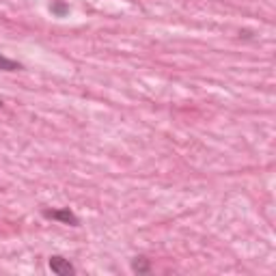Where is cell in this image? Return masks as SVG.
Listing matches in <instances>:
<instances>
[{
  "instance_id": "obj_6",
  "label": "cell",
  "mask_w": 276,
  "mask_h": 276,
  "mask_svg": "<svg viewBox=\"0 0 276 276\" xmlns=\"http://www.w3.org/2000/svg\"><path fill=\"white\" fill-rule=\"evenodd\" d=\"M0 106H3V99H0Z\"/></svg>"
},
{
  "instance_id": "obj_3",
  "label": "cell",
  "mask_w": 276,
  "mask_h": 276,
  "mask_svg": "<svg viewBox=\"0 0 276 276\" xmlns=\"http://www.w3.org/2000/svg\"><path fill=\"white\" fill-rule=\"evenodd\" d=\"M132 272H136V274H149V272H151L149 259H147V257H136V259L132 261Z\"/></svg>"
},
{
  "instance_id": "obj_5",
  "label": "cell",
  "mask_w": 276,
  "mask_h": 276,
  "mask_svg": "<svg viewBox=\"0 0 276 276\" xmlns=\"http://www.w3.org/2000/svg\"><path fill=\"white\" fill-rule=\"evenodd\" d=\"M50 9H52V13H56V16H65V13L69 11L67 5H63V3H54L52 7H50Z\"/></svg>"
},
{
  "instance_id": "obj_2",
  "label": "cell",
  "mask_w": 276,
  "mask_h": 276,
  "mask_svg": "<svg viewBox=\"0 0 276 276\" xmlns=\"http://www.w3.org/2000/svg\"><path fill=\"white\" fill-rule=\"evenodd\" d=\"M48 265H50V270H52L54 274H59V276H69V274H76V267L69 263V259L59 257V255L50 257Z\"/></svg>"
},
{
  "instance_id": "obj_1",
  "label": "cell",
  "mask_w": 276,
  "mask_h": 276,
  "mask_svg": "<svg viewBox=\"0 0 276 276\" xmlns=\"http://www.w3.org/2000/svg\"><path fill=\"white\" fill-rule=\"evenodd\" d=\"M43 216H46L48 220H59L63 224H71V227H78V224H80L78 216L71 212L69 207H63V209H43Z\"/></svg>"
},
{
  "instance_id": "obj_4",
  "label": "cell",
  "mask_w": 276,
  "mask_h": 276,
  "mask_svg": "<svg viewBox=\"0 0 276 276\" xmlns=\"http://www.w3.org/2000/svg\"><path fill=\"white\" fill-rule=\"evenodd\" d=\"M0 69L3 71H20L22 65L18 61H11V59H7V56L0 54Z\"/></svg>"
}]
</instances>
